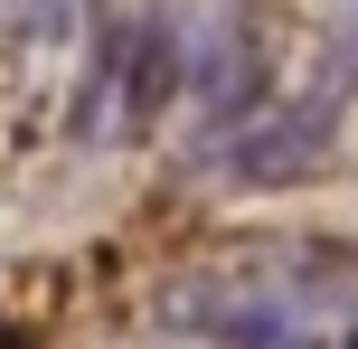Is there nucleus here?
I'll return each instance as SVG.
<instances>
[{
    "label": "nucleus",
    "instance_id": "nucleus-2",
    "mask_svg": "<svg viewBox=\"0 0 358 349\" xmlns=\"http://www.w3.org/2000/svg\"><path fill=\"white\" fill-rule=\"evenodd\" d=\"M94 57H104L94 0H0V76H19L29 94H85Z\"/></svg>",
    "mask_w": 358,
    "mask_h": 349
},
{
    "label": "nucleus",
    "instance_id": "nucleus-4",
    "mask_svg": "<svg viewBox=\"0 0 358 349\" xmlns=\"http://www.w3.org/2000/svg\"><path fill=\"white\" fill-rule=\"evenodd\" d=\"M349 349H358V331H349Z\"/></svg>",
    "mask_w": 358,
    "mask_h": 349
},
{
    "label": "nucleus",
    "instance_id": "nucleus-1",
    "mask_svg": "<svg viewBox=\"0 0 358 349\" xmlns=\"http://www.w3.org/2000/svg\"><path fill=\"white\" fill-rule=\"evenodd\" d=\"M161 321L189 349H349L358 245L340 236H236L161 283Z\"/></svg>",
    "mask_w": 358,
    "mask_h": 349
},
{
    "label": "nucleus",
    "instance_id": "nucleus-3",
    "mask_svg": "<svg viewBox=\"0 0 358 349\" xmlns=\"http://www.w3.org/2000/svg\"><path fill=\"white\" fill-rule=\"evenodd\" d=\"M340 76L358 85V0H349V29H340Z\"/></svg>",
    "mask_w": 358,
    "mask_h": 349
}]
</instances>
